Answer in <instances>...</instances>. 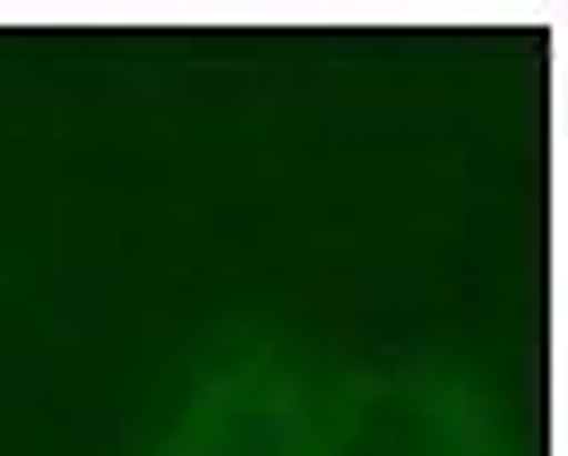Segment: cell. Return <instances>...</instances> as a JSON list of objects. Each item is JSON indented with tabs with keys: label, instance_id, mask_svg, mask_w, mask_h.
I'll return each mask as SVG.
<instances>
[{
	"label": "cell",
	"instance_id": "cell-1",
	"mask_svg": "<svg viewBox=\"0 0 568 456\" xmlns=\"http://www.w3.org/2000/svg\"><path fill=\"white\" fill-rule=\"evenodd\" d=\"M345 396L354 379L250 345L190 396L164 456H345Z\"/></svg>",
	"mask_w": 568,
	"mask_h": 456
}]
</instances>
